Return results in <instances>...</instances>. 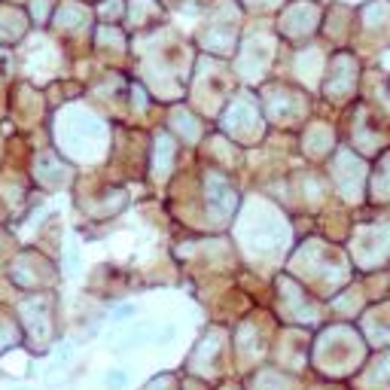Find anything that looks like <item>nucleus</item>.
<instances>
[{
  "label": "nucleus",
  "mask_w": 390,
  "mask_h": 390,
  "mask_svg": "<svg viewBox=\"0 0 390 390\" xmlns=\"http://www.w3.org/2000/svg\"><path fill=\"white\" fill-rule=\"evenodd\" d=\"M131 311H134V308H131V305H125V308H119V311H116V314H113V320H125V317H128V314H131Z\"/></svg>",
  "instance_id": "nucleus-1"
},
{
  "label": "nucleus",
  "mask_w": 390,
  "mask_h": 390,
  "mask_svg": "<svg viewBox=\"0 0 390 390\" xmlns=\"http://www.w3.org/2000/svg\"><path fill=\"white\" fill-rule=\"evenodd\" d=\"M107 381H110V384H119V381H125V372H119V369H116V372H110V378H107Z\"/></svg>",
  "instance_id": "nucleus-2"
}]
</instances>
